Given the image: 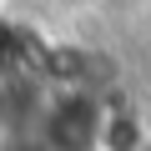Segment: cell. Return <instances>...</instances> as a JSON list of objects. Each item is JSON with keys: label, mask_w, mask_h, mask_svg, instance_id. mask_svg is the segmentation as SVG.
I'll return each instance as SVG.
<instances>
[{"label": "cell", "mask_w": 151, "mask_h": 151, "mask_svg": "<svg viewBox=\"0 0 151 151\" xmlns=\"http://www.w3.org/2000/svg\"><path fill=\"white\" fill-rule=\"evenodd\" d=\"M106 106L91 91H65L40 116V151H101Z\"/></svg>", "instance_id": "obj_1"}]
</instances>
